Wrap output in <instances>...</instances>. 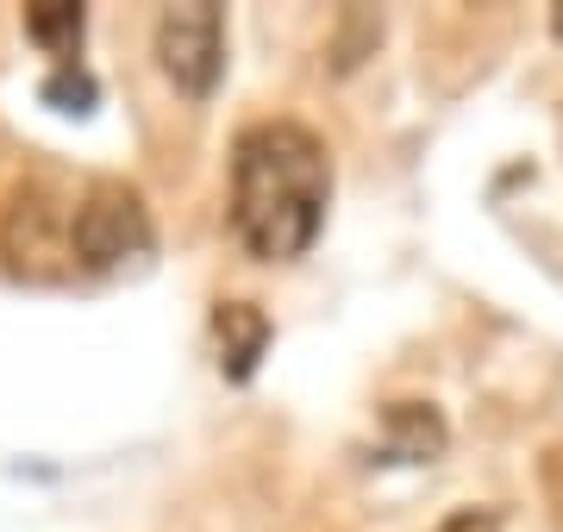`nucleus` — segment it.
<instances>
[{"instance_id":"obj_2","label":"nucleus","mask_w":563,"mask_h":532,"mask_svg":"<svg viewBox=\"0 0 563 532\" xmlns=\"http://www.w3.org/2000/svg\"><path fill=\"white\" fill-rule=\"evenodd\" d=\"M144 251H151V213H144L139 188L113 182V176L81 188V201L69 207V257H76V269L107 276V269L139 264Z\"/></svg>"},{"instance_id":"obj_5","label":"nucleus","mask_w":563,"mask_h":532,"mask_svg":"<svg viewBox=\"0 0 563 532\" xmlns=\"http://www.w3.org/2000/svg\"><path fill=\"white\" fill-rule=\"evenodd\" d=\"M451 445V426L432 401H388L383 408V457L376 464H432Z\"/></svg>"},{"instance_id":"obj_8","label":"nucleus","mask_w":563,"mask_h":532,"mask_svg":"<svg viewBox=\"0 0 563 532\" xmlns=\"http://www.w3.org/2000/svg\"><path fill=\"white\" fill-rule=\"evenodd\" d=\"M38 95H44L51 107H57V113H88L101 88H95V76H88L81 63H63V69H51V82H44Z\"/></svg>"},{"instance_id":"obj_9","label":"nucleus","mask_w":563,"mask_h":532,"mask_svg":"<svg viewBox=\"0 0 563 532\" xmlns=\"http://www.w3.org/2000/svg\"><path fill=\"white\" fill-rule=\"evenodd\" d=\"M432 532H501V513L495 508H457V513H444Z\"/></svg>"},{"instance_id":"obj_10","label":"nucleus","mask_w":563,"mask_h":532,"mask_svg":"<svg viewBox=\"0 0 563 532\" xmlns=\"http://www.w3.org/2000/svg\"><path fill=\"white\" fill-rule=\"evenodd\" d=\"M551 32H558V44H563V7H551Z\"/></svg>"},{"instance_id":"obj_1","label":"nucleus","mask_w":563,"mask_h":532,"mask_svg":"<svg viewBox=\"0 0 563 532\" xmlns=\"http://www.w3.org/2000/svg\"><path fill=\"white\" fill-rule=\"evenodd\" d=\"M332 201V151L301 120H257L232 144V232L263 264L313 251Z\"/></svg>"},{"instance_id":"obj_4","label":"nucleus","mask_w":563,"mask_h":532,"mask_svg":"<svg viewBox=\"0 0 563 532\" xmlns=\"http://www.w3.org/2000/svg\"><path fill=\"white\" fill-rule=\"evenodd\" d=\"M157 63H163V76H169L188 101H207V95L220 88V69H225V13L213 7V0L163 7Z\"/></svg>"},{"instance_id":"obj_3","label":"nucleus","mask_w":563,"mask_h":532,"mask_svg":"<svg viewBox=\"0 0 563 532\" xmlns=\"http://www.w3.org/2000/svg\"><path fill=\"white\" fill-rule=\"evenodd\" d=\"M0 257L25 282H51L76 264L69 257V207L51 195V182H20L0 207Z\"/></svg>"},{"instance_id":"obj_7","label":"nucleus","mask_w":563,"mask_h":532,"mask_svg":"<svg viewBox=\"0 0 563 532\" xmlns=\"http://www.w3.org/2000/svg\"><path fill=\"white\" fill-rule=\"evenodd\" d=\"M25 32L63 69V63H76L81 38H88V13H81L76 0H25Z\"/></svg>"},{"instance_id":"obj_6","label":"nucleus","mask_w":563,"mask_h":532,"mask_svg":"<svg viewBox=\"0 0 563 532\" xmlns=\"http://www.w3.org/2000/svg\"><path fill=\"white\" fill-rule=\"evenodd\" d=\"M213 345H220L225 383H251L269 351V313L257 301H220L213 308Z\"/></svg>"}]
</instances>
